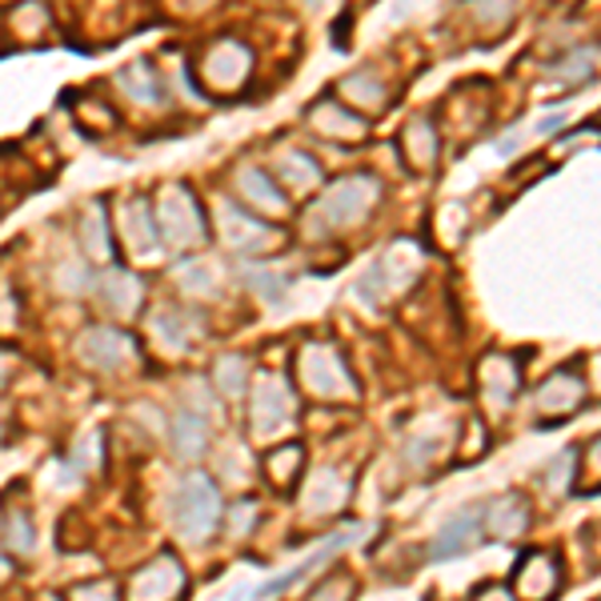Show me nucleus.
<instances>
[{
	"mask_svg": "<svg viewBox=\"0 0 601 601\" xmlns=\"http://www.w3.org/2000/svg\"><path fill=\"white\" fill-rule=\"evenodd\" d=\"M77 353H80V361H85L89 370L117 373V370H125V365H132V357H137V341H132L125 329L97 325V329H89L85 337L77 341Z\"/></svg>",
	"mask_w": 601,
	"mask_h": 601,
	"instance_id": "obj_12",
	"label": "nucleus"
},
{
	"mask_svg": "<svg viewBox=\"0 0 601 601\" xmlns=\"http://www.w3.org/2000/svg\"><path fill=\"white\" fill-rule=\"evenodd\" d=\"M473 601H513V593L501 590V585H485V590L473 593Z\"/></svg>",
	"mask_w": 601,
	"mask_h": 601,
	"instance_id": "obj_40",
	"label": "nucleus"
},
{
	"mask_svg": "<svg viewBox=\"0 0 601 601\" xmlns=\"http://www.w3.org/2000/svg\"><path fill=\"white\" fill-rule=\"evenodd\" d=\"M173 525L185 541H209L220 525V490L209 473H189L173 493Z\"/></svg>",
	"mask_w": 601,
	"mask_h": 601,
	"instance_id": "obj_5",
	"label": "nucleus"
},
{
	"mask_svg": "<svg viewBox=\"0 0 601 601\" xmlns=\"http://www.w3.org/2000/svg\"><path fill=\"white\" fill-rule=\"evenodd\" d=\"M593 69H598V45H578L570 57H561L553 65V80H565V85H581V80H590Z\"/></svg>",
	"mask_w": 601,
	"mask_h": 601,
	"instance_id": "obj_29",
	"label": "nucleus"
},
{
	"mask_svg": "<svg viewBox=\"0 0 601 601\" xmlns=\"http://www.w3.org/2000/svg\"><path fill=\"white\" fill-rule=\"evenodd\" d=\"M65 601H120V590L112 581H85V585H72Z\"/></svg>",
	"mask_w": 601,
	"mask_h": 601,
	"instance_id": "obj_37",
	"label": "nucleus"
},
{
	"mask_svg": "<svg viewBox=\"0 0 601 601\" xmlns=\"http://www.w3.org/2000/svg\"><path fill=\"white\" fill-rule=\"evenodd\" d=\"M120 237L129 245V253L137 260H152L160 253V233H157V220H152L149 200H125V209H120Z\"/></svg>",
	"mask_w": 601,
	"mask_h": 601,
	"instance_id": "obj_19",
	"label": "nucleus"
},
{
	"mask_svg": "<svg viewBox=\"0 0 601 601\" xmlns=\"http://www.w3.org/2000/svg\"><path fill=\"white\" fill-rule=\"evenodd\" d=\"M220 237L233 253L240 257H265V253H277L285 245V233L273 229L269 220L253 217L249 209H240L237 200H220Z\"/></svg>",
	"mask_w": 601,
	"mask_h": 601,
	"instance_id": "obj_8",
	"label": "nucleus"
},
{
	"mask_svg": "<svg viewBox=\"0 0 601 601\" xmlns=\"http://www.w3.org/2000/svg\"><path fill=\"white\" fill-rule=\"evenodd\" d=\"M481 513H485V505H465V510L453 513L445 525L437 530V538H433V561H450V558H461V553H473L481 541Z\"/></svg>",
	"mask_w": 601,
	"mask_h": 601,
	"instance_id": "obj_15",
	"label": "nucleus"
},
{
	"mask_svg": "<svg viewBox=\"0 0 601 601\" xmlns=\"http://www.w3.org/2000/svg\"><path fill=\"white\" fill-rule=\"evenodd\" d=\"M401 157L410 169H433L441 157V132L430 117H413L405 129H401V140H397Z\"/></svg>",
	"mask_w": 601,
	"mask_h": 601,
	"instance_id": "obj_22",
	"label": "nucleus"
},
{
	"mask_svg": "<svg viewBox=\"0 0 601 601\" xmlns=\"http://www.w3.org/2000/svg\"><path fill=\"white\" fill-rule=\"evenodd\" d=\"M581 405H585V377H581L573 365H561V370H553L550 377L541 381L538 390V410L545 413V417H570V413H578Z\"/></svg>",
	"mask_w": 601,
	"mask_h": 601,
	"instance_id": "obj_14",
	"label": "nucleus"
},
{
	"mask_svg": "<svg viewBox=\"0 0 601 601\" xmlns=\"http://www.w3.org/2000/svg\"><path fill=\"white\" fill-rule=\"evenodd\" d=\"M189 593V573L177 553H157L125 585V601H180Z\"/></svg>",
	"mask_w": 601,
	"mask_h": 601,
	"instance_id": "obj_9",
	"label": "nucleus"
},
{
	"mask_svg": "<svg viewBox=\"0 0 601 601\" xmlns=\"http://www.w3.org/2000/svg\"><path fill=\"white\" fill-rule=\"evenodd\" d=\"M97 300L105 313L129 321L137 317L140 305H145V280L129 269H105L97 277Z\"/></svg>",
	"mask_w": 601,
	"mask_h": 601,
	"instance_id": "obj_16",
	"label": "nucleus"
},
{
	"mask_svg": "<svg viewBox=\"0 0 601 601\" xmlns=\"http://www.w3.org/2000/svg\"><path fill=\"white\" fill-rule=\"evenodd\" d=\"M337 92L349 100V105H357V109H365V112H381V109H385V100H390V92H385L381 77H377V72H370V69L349 72V77L337 85Z\"/></svg>",
	"mask_w": 601,
	"mask_h": 601,
	"instance_id": "obj_26",
	"label": "nucleus"
},
{
	"mask_svg": "<svg viewBox=\"0 0 601 601\" xmlns=\"http://www.w3.org/2000/svg\"><path fill=\"white\" fill-rule=\"evenodd\" d=\"M4 550L17 553V558H29L32 553V521L29 510H4Z\"/></svg>",
	"mask_w": 601,
	"mask_h": 601,
	"instance_id": "obj_31",
	"label": "nucleus"
},
{
	"mask_svg": "<svg viewBox=\"0 0 601 601\" xmlns=\"http://www.w3.org/2000/svg\"><path fill=\"white\" fill-rule=\"evenodd\" d=\"M253 525H257V501H237L229 510V533L233 538H245Z\"/></svg>",
	"mask_w": 601,
	"mask_h": 601,
	"instance_id": "obj_38",
	"label": "nucleus"
},
{
	"mask_svg": "<svg viewBox=\"0 0 601 601\" xmlns=\"http://www.w3.org/2000/svg\"><path fill=\"white\" fill-rule=\"evenodd\" d=\"M169 437H173V445H177L180 457H200V453L209 450V425H205V413H197V410L177 413L169 425Z\"/></svg>",
	"mask_w": 601,
	"mask_h": 601,
	"instance_id": "obj_27",
	"label": "nucleus"
},
{
	"mask_svg": "<svg viewBox=\"0 0 601 601\" xmlns=\"http://www.w3.org/2000/svg\"><path fill=\"white\" fill-rule=\"evenodd\" d=\"M213 385H217L225 397H240V393L249 390V365H245V357H237V353L220 357L217 370H213Z\"/></svg>",
	"mask_w": 601,
	"mask_h": 601,
	"instance_id": "obj_30",
	"label": "nucleus"
},
{
	"mask_svg": "<svg viewBox=\"0 0 601 601\" xmlns=\"http://www.w3.org/2000/svg\"><path fill=\"white\" fill-rule=\"evenodd\" d=\"M293 417H297V390L289 381L277 377V373H265V377L253 385L249 397V433L253 441H277L293 430Z\"/></svg>",
	"mask_w": 601,
	"mask_h": 601,
	"instance_id": "obj_7",
	"label": "nucleus"
},
{
	"mask_svg": "<svg viewBox=\"0 0 601 601\" xmlns=\"http://www.w3.org/2000/svg\"><path fill=\"white\" fill-rule=\"evenodd\" d=\"M197 77L217 97H233L253 77V49L237 37H213L197 57Z\"/></svg>",
	"mask_w": 601,
	"mask_h": 601,
	"instance_id": "obj_6",
	"label": "nucleus"
},
{
	"mask_svg": "<svg viewBox=\"0 0 601 601\" xmlns=\"http://www.w3.org/2000/svg\"><path fill=\"white\" fill-rule=\"evenodd\" d=\"M300 470H305V445H300V441H285V445L265 453V477H269L277 490L297 485Z\"/></svg>",
	"mask_w": 601,
	"mask_h": 601,
	"instance_id": "obj_28",
	"label": "nucleus"
},
{
	"mask_svg": "<svg viewBox=\"0 0 601 601\" xmlns=\"http://www.w3.org/2000/svg\"><path fill=\"white\" fill-rule=\"evenodd\" d=\"M357 538H361V530H341V533H333V538L325 541V545H321L317 553H309V558L300 561V565H293L289 573H280V578H277V581H269V585H260V590L253 593V598H257V601H265V598H277V593L293 590V585H297V581H305V578H309L313 570H317L321 561H329L333 553H341V550H345V545H349V541H357Z\"/></svg>",
	"mask_w": 601,
	"mask_h": 601,
	"instance_id": "obj_23",
	"label": "nucleus"
},
{
	"mask_svg": "<svg viewBox=\"0 0 601 601\" xmlns=\"http://www.w3.org/2000/svg\"><path fill=\"white\" fill-rule=\"evenodd\" d=\"M117 85L125 89V97L137 100L140 109H160L165 105V89H160V77L149 60H132L117 72Z\"/></svg>",
	"mask_w": 601,
	"mask_h": 601,
	"instance_id": "obj_24",
	"label": "nucleus"
},
{
	"mask_svg": "<svg viewBox=\"0 0 601 601\" xmlns=\"http://www.w3.org/2000/svg\"><path fill=\"white\" fill-rule=\"evenodd\" d=\"M421 269H425V257H421L417 245H413V240H397V245H390L385 257L373 260L370 273L357 280V300H365L370 309H377V305H385L390 297H397L401 289H410L413 280L421 277Z\"/></svg>",
	"mask_w": 601,
	"mask_h": 601,
	"instance_id": "obj_4",
	"label": "nucleus"
},
{
	"mask_svg": "<svg viewBox=\"0 0 601 601\" xmlns=\"http://www.w3.org/2000/svg\"><path fill=\"white\" fill-rule=\"evenodd\" d=\"M0 565H4V558H0Z\"/></svg>",
	"mask_w": 601,
	"mask_h": 601,
	"instance_id": "obj_43",
	"label": "nucleus"
},
{
	"mask_svg": "<svg viewBox=\"0 0 601 601\" xmlns=\"http://www.w3.org/2000/svg\"><path fill=\"white\" fill-rule=\"evenodd\" d=\"M152 220H157L160 245H169V249H197L209 240V217L189 185H165Z\"/></svg>",
	"mask_w": 601,
	"mask_h": 601,
	"instance_id": "obj_1",
	"label": "nucleus"
},
{
	"mask_svg": "<svg viewBox=\"0 0 601 601\" xmlns=\"http://www.w3.org/2000/svg\"><path fill=\"white\" fill-rule=\"evenodd\" d=\"M305 120H309L313 129L321 132V137L329 140H341V145H353V140H365V132H370V120L357 117V112L349 109V105H341V100H317L309 112H305Z\"/></svg>",
	"mask_w": 601,
	"mask_h": 601,
	"instance_id": "obj_17",
	"label": "nucleus"
},
{
	"mask_svg": "<svg viewBox=\"0 0 601 601\" xmlns=\"http://www.w3.org/2000/svg\"><path fill=\"white\" fill-rule=\"evenodd\" d=\"M573 465H578V450H565L550 465V473H545V490H550V497H565V493H570Z\"/></svg>",
	"mask_w": 601,
	"mask_h": 601,
	"instance_id": "obj_34",
	"label": "nucleus"
},
{
	"mask_svg": "<svg viewBox=\"0 0 601 601\" xmlns=\"http://www.w3.org/2000/svg\"><path fill=\"white\" fill-rule=\"evenodd\" d=\"M220 601H245V585H237V590L225 593V598H220Z\"/></svg>",
	"mask_w": 601,
	"mask_h": 601,
	"instance_id": "obj_42",
	"label": "nucleus"
},
{
	"mask_svg": "<svg viewBox=\"0 0 601 601\" xmlns=\"http://www.w3.org/2000/svg\"><path fill=\"white\" fill-rule=\"evenodd\" d=\"M273 180L280 185L285 197H305L309 189H317L325 180V169L317 165V157H309L305 149H280L277 160H273Z\"/></svg>",
	"mask_w": 601,
	"mask_h": 601,
	"instance_id": "obj_20",
	"label": "nucleus"
},
{
	"mask_svg": "<svg viewBox=\"0 0 601 601\" xmlns=\"http://www.w3.org/2000/svg\"><path fill=\"white\" fill-rule=\"evenodd\" d=\"M152 333L160 337V345L173 353L189 349V329H185V317H180L177 309H160L157 317H152Z\"/></svg>",
	"mask_w": 601,
	"mask_h": 601,
	"instance_id": "obj_32",
	"label": "nucleus"
},
{
	"mask_svg": "<svg viewBox=\"0 0 601 601\" xmlns=\"http://www.w3.org/2000/svg\"><path fill=\"white\" fill-rule=\"evenodd\" d=\"M521 377H525V370H521V361L513 353H485L477 365V390L485 397V405L493 413L510 410L521 390Z\"/></svg>",
	"mask_w": 601,
	"mask_h": 601,
	"instance_id": "obj_13",
	"label": "nucleus"
},
{
	"mask_svg": "<svg viewBox=\"0 0 601 601\" xmlns=\"http://www.w3.org/2000/svg\"><path fill=\"white\" fill-rule=\"evenodd\" d=\"M240 193V209H249L253 217H289L293 213V200L280 193V185L273 180L269 169H260V165H240L237 177H233Z\"/></svg>",
	"mask_w": 601,
	"mask_h": 601,
	"instance_id": "obj_11",
	"label": "nucleus"
},
{
	"mask_svg": "<svg viewBox=\"0 0 601 601\" xmlns=\"http://www.w3.org/2000/svg\"><path fill=\"white\" fill-rule=\"evenodd\" d=\"M80 245L92 260H112V233H109V209L105 200H92L80 220Z\"/></svg>",
	"mask_w": 601,
	"mask_h": 601,
	"instance_id": "obj_25",
	"label": "nucleus"
},
{
	"mask_svg": "<svg viewBox=\"0 0 601 601\" xmlns=\"http://www.w3.org/2000/svg\"><path fill=\"white\" fill-rule=\"evenodd\" d=\"M297 381L317 401H357V381H353L349 365L325 341H309L297 353Z\"/></svg>",
	"mask_w": 601,
	"mask_h": 601,
	"instance_id": "obj_3",
	"label": "nucleus"
},
{
	"mask_svg": "<svg viewBox=\"0 0 601 601\" xmlns=\"http://www.w3.org/2000/svg\"><path fill=\"white\" fill-rule=\"evenodd\" d=\"M249 285L260 293V297L269 300V305H280V300H285V293H289V280L280 277V273H273V269H253Z\"/></svg>",
	"mask_w": 601,
	"mask_h": 601,
	"instance_id": "obj_35",
	"label": "nucleus"
},
{
	"mask_svg": "<svg viewBox=\"0 0 601 601\" xmlns=\"http://www.w3.org/2000/svg\"><path fill=\"white\" fill-rule=\"evenodd\" d=\"M345 501H349V485L341 477L337 470H317L300 493V510L309 513V518H329V513H341L345 510Z\"/></svg>",
	"mask_w": 601,
	"mask_h": 601,
	"instance_id": "obj_21",
	"label": "nucleus"
},
{
	"mask_svg": "<svg viewBox=\"0 0 601 601\" xmlns=\"http://www.w3.org/2000/svg\"><path fill=\"white\" fill-rule=\"evenodd\" d=\"M561 125H565V117H561V112H558V117H541L538 125H533V132H538V137H553Z\"/></svg>",
	"mask_w": 601,
	"mask_h": 601,
	"instance_id": "obj_39",
	"label": "nucleus"
},
{
	"mask_svg": "<svg viewBox=\"0 0 601 601\" xmlns=\"http://www.w3.org/2000/svg\"><path fill=\"white\" fill-rule=\"evenodd\" d=\"M381 180L373 173H349V177L333 180L329 189L321 193L313 213H317L329 229H357L373 217V209L381 205Z\"/></svg>",
	"mask_w": 601,
	"mask_h": 601,
	"instance_id": "obj_2",
	"label": "nucleus"
},
{
	"mask_svg": "<svg viewBox=\"0 0 601 601\" xmlns=\"http://www.w3.org/2000/svg\"><path fill=\"white\" fill-rule=\"evenodd\" d=\"M177 280L185 285V293H217V273H213L209 260H185L177 269Z\"/></svg>",
	"mask_w": 601,
	"mask_h": 601,
	"instance_id": "obj_33",
	"label": "nucleus"
},
{
	"mask_svg": "<svg viewBox=\"0 0 601 601\" xmlns=\"http://www.w3.org/2000/svg\"><path fill=\"white\" fill-rule=\"evenodd\" d=\"M353 593H357V585H353L349 573H333L309 593V601H353Z\"/></svg>",
	"mask_w": 601,
	"mask_h": 601,
	"instance_id": "obj_36",
	"label": "nucleus"
},
{
	"mask_svg": "<svg viewBox=\"0 0 601 601\" xmlns=\"http://www.w3.org/2000/svg\"><path fill=\"white\" fill-rule=\"evenodd\" d=\"M9 373H12V353L0 349V390L9 385Z\"/></svg>",
	"mask_w": 601,
	"mask_h": 601,
	"instance_id": "obj_41",
	"label": "nucleus"
},
{
	"mask_svg": "<svg viewBox=\"0 0 601 601\" xmlns=\"http://www.w3.org/2000/svg\"><path fill=\"white\" fill-rule=\"evenodd\" d=\"M561 590V561L550 550H525L513 565V601H553Z\"/></svg>",
	"mask_w": 601,
	"mask_h": 601,
	"instance_id": "obj_10",
	"label": "nucleus"
},
{
	"mask_svg": "<svg viewBox=\"0 0 601 601\" xmlns=\"http://www.w3.org/2000/svg\"><path fill=\"white\" fill-rule=\"evenodd\" d=\"M530 521H533L530 501L521 497V493H501L481 513V530L490 533L493 541H518L521 533L530 530Z\"/></svg>",
	"mask_w": 601,
	"mask_h": 601,
	"instance_id": "obj_18",
	"label": "nucleus"
}]
</instances>
